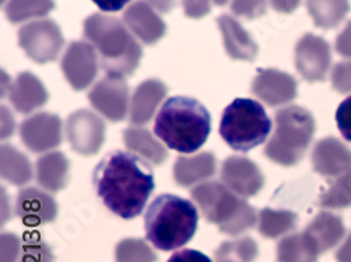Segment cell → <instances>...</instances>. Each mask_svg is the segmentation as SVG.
<instances>
[{
    "label": "cell",
    "instance_id": "cell-1",
    "mask_svg": "<svg viewBox=\"0 0 351 262\" xmlns=\"http://www.w3.org/2000/svg\"><path fill=\"white\" fill-rule=\"evenodd\" d=\"M93 185L104 207L121 219L139 216L155 189L149 164L131 152L107 153L93 171Z\"/></svg>",
    "mask_w": 351,
    "mask_h": 262
},
{
    "label": "cell",
    "instance_id": "cell-2",
    "mask_svg": "<svg viewBox=\"0 0 351 262\" xmlns=\"http://www.w3.org/2000/svg\"><path fill=\"white\" fill-rule=\"evenodd\" d=\"M154 132L171 150L195 153L210 136L211 115L195 99L170 97L156 115Z\"/></svg>",
    "mask_w": 351,
    "mask_h": 262
},
{
    "label": "cell",
    "instance_id": "cell-3",
    "mask_svg": "<svg viewBox=\"0 0 351 262\" xmlns=\"http://www.w3.org/2000/svg\"><path fill=\"white\" fill-rule=\"evenodd\" d=\"M83 34L95 47L106 75L127 77L135 73L142 60V48L119 18L92 14L83 23Z\"/></svg>",
    "mask_w": 351,
    "mask_h": 262
},
{
    "label": "cell",
    "instance_id": "cell-4",
    "mask_svg": "<svg viewBox=\"0 0 351 262\" xmlns=\"http://www.w3.org/2000/svg\"><path fill=\"white\" fill-rule=\"evenodd\" d=\"M198 228V208L189 199L163 194L145 213L146 240L162 251L186 246Z\"/></svg>",
    "mask_w": 351,
    "mask_h": 262
},
{
    "label": "cell",
    "instance_id": "cell-5",
    "mask_svg": "<svg viewBox=\"0 0 351 262\" xmlns=\"http://www.w3.org/2000/svg\"><path fill=\"white\" fill-rule=\"evenodd\" d=\"M190 194L204 219L223 235L239 236L257 223L256 209L223 183L206 181L195 185Z\"/></svg>",
    "mask_w": 351,
    "mask_h": 262
},
{
    "label": "cell",
    "instance_id": "cell-6",
    "mask_svg": "<svg viewBox=\"0 0 351 262\" xmlns=\"http://www.w3.org/2000/svg\"><path fill=\"white\" fill-rule=\"evenodd\" d=\"M276 131L265 148L266 157L282 167L297 166L315 135V118L304 107L289 105L276 112Z\"/></svg>",
    "mask_w": 351,
    "mask_h": 262
},
{
    "label": "cell",
    "instance_id": "cell-7",
    "mask_svg": "<svg viewBox=\"0 0 351 262\" xmlns=\"http://www.w3.org/2000/svg\"><path fill=\"white\" fill-rule=\"evenodd\" d=\"M271 128V120L258 101L235 99L222 112L219 135L230 149L249 152L266 142Z\"/></svg>",
    "mask_w": 351,
    "mask_h": 262
},
{
    "label": "cell",
    "instance_id": "cell-8",
    "mask_svg": "<svg viewBox=\"0 0 351 262\" xmlns=\"http://www.w3.org/2000/svg\"><path fill=\"white\" fill-rule=\"evenodd\" d=\"M65 44L61 27L52 20H37L19 30V47L40 65L53 62Z\"/></svg>",
    "mask_w": 351,
    "mask_h": 262
},
{
    "label": "cell",
    "instance_id": "cell-9",
    "mask_svg": "<svg viewBox=\"0 0 351 262\" xmlns=\"http://www.w3.org/2000/svg\"><path fill=\"white\" fill-rule=\"evenodd\" d=\"M65 132L71 149L86 157L97 155L106 140V124L90 109L72 112L66 120Z\"/></svg>",
    "mask_w": 351,
    "mask_h": 262
},
{
    "label": "cell",
    "instance_id": "cell-10",
    "mask_svg": "<svg viewBox=\"0 0 351 262\" xmlns=\"http://www.w3.org/2000/svg\"><path fill=\"white\" fill-rule=\"evenodd\" d=\"M92 107L111 122H121L130 112V87L124 76L106 75L89 92Z\"/></svg>",
    "mask_w": 351,
    "mask_h": 262
},
{
    "label": "cell",
    "instance_id": "cell-11",
    "mask_svg": "<svg viewBox=\"0 0 351 262\" xmlns=\"http://www.w3.org/2000/svg\"><path fill=\"white\" fill-rule=\"evenodd\" d=\"M99 65V56L92 44L73 41L64 53L61 69L72 89L82 92L90 87L97 77Z\"/></svg>",
    "mask_w": 351,
    "mask_h": 262
},
{
    "label": "cell",
    "instance_id": "cell-12",
    "mask_svg": "<svg viewBox=\"0 0 351 262\" xmlns=\"http://www.w3.org/2000/svg\"><path fill=\"white\" fill-rule=\"evenodd\" d=\"M332 65L329 42L315 34H305L295 45V68L309 83L325 81Z\"/></svg>",
    "mask_w": 351,
    "mask_h": 262
},
{
    "label": "cell",
    "instance_id": "cell-13",
    "mask_svg": "<svg viewBox=\"0 0 351 262\" xmlns=\"http://www.w3.org/2000/svg\"><path fill=\"white\" fill-rule=\"evenodd\" d=\"M20 139L33 153L49 152L62 143V121L51 112L28 116L20 125Z\"/></svg>",
    "mask_w": 351,
    "mask_h": 262
},
{
    "label": "cell",
    "instance_id": "cell-14",
    "mask_svg": "<svg viewBox=\"0 0 351 262\" xmlns=\"http://www.w3.org/2000/svg\"><path fill=\"white\" fill-rule=\"evenodd\" d=\"M222 183L237 195L250 198L265 187V176L254 161L245 156H229L221 167Z\"/></svg>",
    "mask_w": 351,
    "mask_h": 262
},
{
    "label": "cell",
    "instance_id": "cell-15",
    "mask_svg": "<svg viewBox=\"0 0 351 262\" xmlns=\"http://www.w3.org/2000/svg\"><path fill=\"white\" fill-rule=\"evenodd\" d=\"M252 93L269 107H278L295 100L298 83L289 73L278 69H258Z\"/></svg>",
    "mask_w": 351,
    "mask_h": 262
},
{
    "label": "cell",
    "instance_id": "cell-16",
    "mask_svg": "<svg viewBox=\"0 0 351 262\" xmlns=\"http://www.w3.org/2000/svg\"><path fill=\"white\" fill-rule=\"evenodd\" d=\"M16 215L25 226L37 227L55 222L58 205L48 191L27 187L17 195Z\"/></svg>",
    "mask_w": 351,
    "mask_h": 262
},
{
    "label": "cell",
    "instance_id": "cell-17",
    "mask_svg": "<svg viewBox=\"0 0 351 262\" xmlns=\"http://www.w3.org/2000/svg\"><path fill=\"white\" fill-rule=\"evenodd\" d=\"M154 9L152 5L138 0L124 12L123 16L125 25L138 40H141V42L146 45H155L167 31L166 23Z\"/></svg>",
    "mask_w": 351,
    "mask_h": 262
},
{
    "label": "cell",
    "instance_id": "cell-18",
    "mask_svg": "<svg viewBox=\"0 0 351 262\" xmlns=\"http://www.w3.org/2000/svg\"><path fill=\"white\" fill-rule=\"evenodd\" d=\"M311 160L320 176L339 177L351 170V149L337 137H325L315 144Z\"/></svg>",
    "mask_w": 351,
    "mask_h": 262
},
{
    "label": "cell",
    "instance_id": "cell-19",
    "mask_svg": "<svg viewBox=\"0 0 351 262\" xmlns=\"http://www.w3.org/2000/svg\"><path fill=\"white\" fill-rule=\"evenodd\" d=\"M167 94V86L159 79L143 80L136 86L130 101V121L134 125L148 124L163 103Z\"/></svg>",
    "mask_w": 351,
    "mask_h": 262
},
{
    "label": "cell",
    "instance_id": "cell-20",
    "mask_svg": "<svg viewBox=\"0 0 351 262\" xmlns=\"http://www.w3.org/2000/svg\"><path fill=\"white\" fill-rule=\"evenodd\" d=\"M217 24L221 30L223 47L229 57L245 62L256 61L258 47L237 18L229 14H222L217 18Z\"/></svg>",
    "mask_w": 351,
    "mask_h": 262
},
{
    "label": "cell",
    "instance_id": "cell-21",
    "mask_svg": "<svg viewBox=\"0 0 351 262\" xmlns=\"http://www.w3.org/2000/svg\"><path fill=\"white\" fill-rule=\"evenodd\" d=\"M9 97L12 105L20 114H30L44 107L49 94L44 83L32 72H21L10 86Z\"/></svg>",
    "mask_w": 351,
    "mask_h": 262
},
{
    "label": "cell",
    "instance_id": "cell-22",
    "mask_svg": "<svg viewBox=\"0 0 351 262\" xmlns=\"http://www.w3.org/2000/svg\"><path fill=\"white\" fill-rule=\"evenodd\" d=\"M215 171V155L213 152H201L194 156L178 157L173 166V179L178 185L189 188L210 180Z\"/></svg>",
    "mask_w": 351,
    "mask_h": 262
},
{
    "label": "cell",
    "instance_id": "cell-23",
    "mask_svg": "<svg viewBox=\"0 0 351 262\" xmlns=\"http://www.w3.org/2000/svg\"><path fill=\"white\" fill-rule=\"evenodd\" d=\"M123 140L128 152L134 153L148 164L160 166L169 157V152L163 146L162 140H158L151 131L142 127L134 125L124 129Z\"/></svg>",
    "mask_w": 351,
    "mask_h": 262
},
{
    "label": "cell",
    "instance_id": "cell-24",
    "mask_svg": "<svg viewBox=\"0 0 351 262\" xmlns=\"http://www.w3.org/2000/svg\"><path fill=\"white\" fill-rule=\"evenodd\" d=\"M320 255L336 247L346 235L343 219L330 212H320L304 230Z\"/></svg>",
    "mask_w": 351,
    "mask_h": 262
},
{
    "label": "cell",
    "instance_id": "cell-25",
    "mask_svg": "<svg viewBox=\"0 0 351 262\" xmlns=\"http://www.w3.org/2000/svg\"><path fill=\"white\" fill-rule=\"evenodd\" d=\"M69 160L61 152H48L36 163L37 183L48 192H60L69 183Z\"/></svg>",
    "mask_w": 351,
    "mask_h": 262
},
{
    "label": "cell",
    "instance_id": "cell-26",
    "mask_svg": "<svg viewBox=\"0 0 351 262\" xmlns=\"http://www.w3.org/2000/svg\"><path fill=\"white\" fill-rule=\"evenodd\" d=\"M0 176L13 185H25L33 179V167L28 157L3 143L0 148Z\"/></svg>",
    "mask_w": 351,
    "mask_h": 262
},
{
    "label": "cell",
    "instance_id": "cell-27",
    "mask_svg": "<svg viewBox=\"0 0 351 262\" xmlns=\"http://www.w3.org/2000/svg\"><path fill=\"white\" fill-rule=\"evenodd\" d=\"M306 9L316 27L332 30L350 13V0H306Z\"/></svg>",
    "mask_w": 351,
    "mask_h": 262
},
{
    "label": "cell",
    "instance_id": "cell-28",
    "mask_svg": "<svg viewBox=\"0 0 351 262\" xmlns=\"http://www.w3.org/2000/svg\"><path fill=\"white\" fill-rule=\"evenodd\" d=\"M298 215L292 211L265 208L258 212L257 228L265 239H277L297 227Z\"/></svg>",
    "mask_w": 351,
    "mask_h": 262
},
{
    "label": "cell",
    "instance_id": "cell-29",
    "mask_svg": "<svg viewBox=\"0 0 351 262\" xmlns=\"http://www.w3.org/2000/svg\"><path fill=\"white\" fill-rule=\"evenodd\" d=\"M320 252L305 233H294L277 244L278 262H317Z\"/></svg>",
    "mask_w": 351,
    "mask_h": 262
},
{
    "label": "cell",
    "instance_id": "cell-30",
    "mask_svg": "<svg viewBox=\"0 0 351 262\" xmlns=\"http://www.w3.org/2000/svg\"><path fill=\"white\" fill-rule=\"evenodd\" d=\"M215 262H254L258 257V246L252 237L223 241L215 250Z\"/></svg>",
    "mask_w": 351,
    "mask_h": 262
},
{
    "label": "cell",
    "instance_id": "cell-31",
    "mask_svg": "<svg viewBox=\"0 0 351 262\" xmlns=\"http://www.w3.org/2000/svg\"><path fill=\"white\" fill-rule=\"evenodd\" d=\"M55 9L53 0H9L6 16L12 24L48 16Z\"/></svg>",
    "mask_w": 351,
    "mask_h": 262
},
{
    "label": "cell",
    "instance_id": "cell-32",
    "mask_svg": "<svg viewBox=\"0 0 351 262\" xmlns=\"http://www.w3.org/2000/svg\"><path fill=\"white\" fill-rule=\"evenodd\" d=\"M319 207L328 209H347L351 207V170L339 176L320 195Z\"/></svg>",
    "mask_w": 351,
    "mask_h": 262
},
{
    "label": "cell",
    "instance_id": "cell-33",
    "mask_svg": "<svg viewBox=\"0 0 351 262\" xmlns=\"http://www.w3.org/2000/svg\"><path fill=\"white\" fill-rule=\"evenodd\" d=\"M115 262H158L152 247L142 239H124L114 248Z\"/></svg>",
    "mask_w": 351,
    "mask_h": 262
},
{
    "label": "cell",
    "instance_id": "cell-34",
    "mask_svg": "<svg viewBox=\"0 0 351 262\" xmlns=\"http://www.w3.org/2000/svg\"><path fill=\"white\" fill-rule=\"evenodd\" d=\"M17 262H55V255L49 244L38 235L25 236L21 254Z\"/></svg>",
    "mask_w": 351,
    "mask_h": 262
},
{
    "label": "cell",
    "instance_id": "cell-35",
    "mask_svg": "<svg viewBox=\"0 0 351 262\" xmlns=\"http://www.w3.org/2000/svg\"><path fill=\"white\" fill-rule=\"evenodd\" d=\"M232 13L247 20H256L267 12V0H232Z\"/></svg>",
    "mask_w": 351,
    "mask_h": 262
},
{
    "label": "cell",
    "instance_id": "cell-36",
    "mask_svg": "<svg viewBox=\"0 0 351 262\" xmlns=\"http://www.w3.org/2000/svg\"><path fill=\"white\" fill-rule=\"evenodd\" d=\"M332 87L341 94L351 93V62H339L332 70Z\"/></svg>",
    "mask_w": 351,
    "mask_h": 262
},
{
    "label": "cell",
    "instance_id": "cell-37",
    "mask_svg": "<svg viewBox=\"0 0 351 262\" xmlns=\"http://www.w3.org/2000/svg\"><path fill=\"white\" fill-rule=\"evenodd\" d=\"M0 243H2V261L0 262H17L21 254L23 241L13 233L3 231L0 236Z\"/></svg>",
    "mask_w": 351,
    "mask_h": 262
},
{
    "label": "cell",
    "instance_id": "cell-38",
    "mask_svg": "<svg viewBox=\"0 0 351 262\" xmlns=\"http://www.w3.org/2000/svg\"><path fill=\"white\" fill-rule=\"evenodd\" d=\"M336 122L343 137L351 142V96L339 105L336 111Z\"/></svg>",
    "mask_w": 351,
    "mask_h": 262
},
{
    "label": "cell",
    "instance_id": "cell-39",
    "mask_svg": "<svg viewBox=\"0 0 351 262\" xmlns=\"http://www.w3.org/2000/svg\"><path fill=\"white\" fill-rule=\"evenodd\" d=\"M184 14L190 18H202L211 12L210 0H182Z\"/></svg>",
    "mask_w": 351,
    "mask_h": 262
},
{
    "label": "cell",
    "instance_id": "cell-40",
    "mask_svg": "<svg viewBox=\"0 0 351 262\" xmlns=\"http://www.w3.org/2000/svg\"><path fill=\"white\" fill-rule=\"evenodd\" d=\"M167 262H213L208 255H206L201 251L191 250V248H184L180 251H176Z\"/></svg>",
    "mask_w": 351,
    "mask_h": 262
},
{
    "label": "cell",
    "instance_id": "cell-41",
    "mask_svg": "<svg viewBox=\"0 0 351 262\" xmlns=\"http://www.w3.org/2000/svg\"><path fill=\"white\" fill-rule=\"evenodd\" d=\"M336 51L339 55L351 60V21L347 23L344 30L336 38Z\"/></svg>",
    "mask_w": 351,
    "mask_h": 262
},
{
    "label": "cell",
    "instance_id": "cell-42",
    "mask_svg": "<svg viewBox=\"0 0 351 262\" xmlns=\"http://www.w3.org/2000/svg\"><path fill=\"white\" fill-rule=\"evenodd\" d=\"M16 131V122L13 118V114L10 112V109L5 105H2V139H9L10 136H13Z\"/></svg>",
    "mask_w": 351,
    "mask_h": 262
},
{
    "label": "cell",
    "instance_id": "cell-43",
    "mask_svg": "<svg viewBox=\"0 0 351 262\" xmlns=\"http://www.w3.org/2000/svg\"><path fill=\"white\" fill-rule=\"evenodd\" d=\"M92 2L103 12H120L131 0H92Z\"/></svg>",
    "mask_w": 351,
    "mask_h": 262
},
{
    "label": "cell",
    "instance_id": "cell-44",
    "mask_svg": "<svg viewBox=\"0 0 351 262\" xmlns=\"http://www.w3.org/2000/svg\"><path fill=\"white\" fill-rule=\"evenodd\" d=\"M271 8L282 14H289V13H294L300 5H301V0H270Z\"/></svg>",
    "mask_w": 351,
    "mask_h": 262
},
{
    "label": "cell",
    "instance_id": "cell-45",
    "mask_svg": "<svg viewBox=\"0 0 351 262\" xmlns=\"http://www.w3.org/2000/svg\"><path fill=\"white\" fill-rule=\"evenodd\" d=\"M336 259L337 262H351V233L336 252Z\"/></svg>",
    "mask_w": 351,
    "mask_h": 262
},
{
    "label": "cell",
    "instance_id": "cell-46",
    "mask_svg": "<svg viewBox=\"0 0 351 262\" xmlns=\"http://www.w3.org/2000/svg\"><path fill=\"white\" fill-rule=\"evenodd\" d=\"M148 2L159 13H169L174 8V5H176V0H148Z\"/></svg>",
    "mask_w": 351,
    "mask_h": 262
},
{
    "label": "cell",
    "instance_id": "cell-47",
    "mask_svg": "<svg viewBox=\"0 0 351 262\" xmlns=\"http://www.w3.org/2000/svg\"><path fill=\"white\" fill-rule=\"evenodd\" d=\"M214 3L217 6H225L228 3V0H214Z\"/></svg>",
    "mask_w": 351,
    "mask_h": 262
},
{
    "label": "cell",
    "instance_id": "cell-48",
    "mask_svg": "<svg viewBox=\"0 0 351 262\" xmlns=\"http://www.w3.org/2000/svg\"><path fill=\"white\" fill-rule=\"evenodd\" d=\"M2 3H3V5H5V0H2Z\"/></svg>",
    "mask_w": 351,
    "mask_h": 262
}]
</instances>
